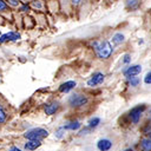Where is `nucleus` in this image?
<instances>
[{
	"label": "nucleus",
	"mask_w": 151,
	"mask_h": 151,
	"mask_svg": "<svg viewBox=\"0 0 151 151\" xmlns=\"http://www.w3.org/2000/svg\"><path fill=\"white\" fill-rule=\"evenodd\" d=\"M80 127V123L79 122H72V123H70V124H67V125H65L63 129L65 130H77V129H79Z\"/></svg>",
	"instance_id": "nucleus-12"
},
{
	"label": "nucleus",
	"mask_w": 151,
	"mask_h": 151,
	"mask_svg": "<svg viewBox=\"0 0 151 151\" xmlns=\"http://www.w3.org/2000/svg\"><path fill=\"white\" fill-rule=\"evenodd\" d=\"M41 145V142L40 140H28L26 144H25V147L27 150H35L37 147H39Z\"/></svg>",
	"instance_id": "nucleus-11"
},
{
	"label": "nucleus",
	"mask_w": 151,
	"mask_h": 151,
	"mask_svg": "<svg viewBox=\"0 0 151 151\" xmlns=\"http://www.w3.org/2000/svg\"><path fill=\"white\" fill-rule=\"evenodd\" d=\"M32 6H33V7H35V8H39V9L42 7V5H41L39 1H35V0H34V1H32Z\"/></svg>",
	"instance_id": "nucleus-17"
},
{
	"label": "nucleus",
	"mask_w": 151,
	"mask_h": 151,
	"mask_svg": "<svg viewBox=\"0 0 151 151\" xmlns=\"http://www.w3.org/2000/svg\"><path fill=\"white\" fill-rule=\"evenodd\" d=\"M130 61V55L129 54H125L124 55V63H129Z\"/></svg>",
	"instance_id": "nucleus-22"
},
{
	"label": "nucleus",
	"mask_w": 151,
	"mask_h": 151,
	"mask_svg": "<svg viewBox=\"0 0 151 151\" xmlns=\"http://www.w3.org/2000/svg\"><path fill=\"white\" fill-rule=\"evenodd\" d=\"M140 72H142V66H140V65H132V66H130L127 70L124 71V74H125L127 78H131V77H133V76H137V74L140 73Z\"/></svg>",
	"instance_id": "nucleus-6"
},
{
	"label": "nucleus",
	"mask_w": 151,
	"mask_h": 151,
	"mask_svg": "<svg viewBox=\"0 0 151 151\" xmlns=\"http://www.w3.org/2000/svg\"><path fill=\"white\" fill-rule=\"evenodd\" d=\"M79 1H80V0H72V2H73V4H78Z\"/></svg>",
	"instance_id": "nucleus-25"
},
{
	"label": "nucleus",
	"mask_w": 151,
	"mask_h": 151,
	"mask_svg": "<svg viewBox=\"0 0 151 151\" xmlns=\"http://www.w3.org/2000/svg\"><path fill=\"white\" fill-rule=\"evenodd\" d=\"M58 109H59V104L58 103H51V104H48V105H46L45 106V112H46V114H53V113H55L57 111H58Z\"/></svg>",
	"instance_id": "nucleus-10"
},
{
	"label": "nucleus",
	"mask_w": 151,
	"mask_h": 151,
	"mask_svg": "<svg viewBox=\"0 0 151 151\" xmlns=\"http://www.w3.org/2000/svg\"><path fill=\"white\" fill-rule=\"evenodd\" d=\"M144 110H145V105L137 106V107H134V109H132V110H131L130 116H131V119H132V122H133V123H138L139 117H140V113H142Z\"/></svg>",
	"instance_id": "nucleus-5"
},
{
	"label": "nucleus",
	"mask_w": 151,
	"mask_h": 151,
	"mask_svg": "<svg viewBox=\"0 0 151 151\" xmlns=\"http://www.w3.org/2000/svg\"><path fill=\"white\" fill-rule=\"evenodd\" d=\"M93 47H94L97 54L99 55V58H101V59H107L112 53V46L107 40L94 41Z\"/></svg>",
	"instance_id": "nucleus-1"
},
{
	"label": "nucleus",
	"mask_w": 151,
	"mask_h": 151,
	"mask_svg": "<svg viewBox=\"0 0 151 151\" xmlns=\"http://www.w3.org/2000/svg\"><path fill=\"white\" fill-rule=\"evenodd\" d=\"M48 134V131L45 130V129H41V127H35V129H32V130H28L24 136L29 139V140H40L41 138L46 137Z\"/></svg>",
	"instance_id": "nucleus-2"
},
{
	"label": "nucleus",
	"mask_w": 151,
	"mask_h": 151,
	"mask_svg": "<svg viewBox=\"0 0 151 151\" xmlns=\"http://www.w3.org/2000/svg\"><path fill=\"white\" fill-rule=\"evenodd\" d=\"M125 151H132V150H131V149H127V150H125Z\"/></svg>",
	"instance_id": "nucleus-26"
},
{
	"label": "nucleus",
	"mask_w": 151,
	"mask_h": 151,
	"mask_svg": "<svg viewBox=\"0 0 151 151\" xmlns=\"http://www.w3.org/2000/svg\"><path fill=\"white\" fill-rule=\"evenodd\" d=\"M144 83L145 84H151V71L146 73V76L144 77Z\"/></svg>",
	"instance_id": "nucleus-15"
},
{
	"label": "nucleus",
	"mask_w": 151,
	"mask_h": 151,
	"mask_svg": "<svg viewBox=\"0 0 151 151\" xmlns=\"http://www.w3.org/2000/svg\"><path fill=\"white\" fill-rule=\"evenodd\" d=\"M6 120V113H5V111L2 110V107L0 106V123H2V122H5Z\"/></svg>",
	"instance_id": "nucleus-16"
},
{
	"label": "nucleus",
	"mask_w": 151,
	"mask_h": 151,
	"mask_svg": "<svg viewBox=\"0 0 151 151\" xmlns=\"http://www.w3.org/2000/svg\"><path fill=\"white\" fill-rule=\"evenodd\" d=\"M8 2H9L12 6H18V0H8Z\"/></svg>",
	"instance_id": "nucleus-21"
},
{
	"label": "nucleus",
	"mask_w": 151,
	"mask_h": 151,
	"mask_svg": "<svg viewBox=\"0 0 151 151\" xmlns=\"http://www.w3.org/2000/svg\"><path fill=\"white\" fill-rule=\"evenodd\" d=\"M97 146H98V149L100 151H109L111 149V146H112V143L109 139H100L98 142Z\"/></svg>",
	"instance_id": "nucleus-8"
},
{
	"label": "nucleus",
	"mask_w": 151,
	"mask_h": 151,
	"mask_svg": "<svg viewBox=\"0 0 151 151\" xmlns=\"http://www.w3.org/2000/svg\"><path fill=\"white\" fill-rule=\"evenodd\" d=\"M76 85H77V84H76V81H73V80L66 81V83H64V84H61V85L59 86V91H60V92H68V91L72 90Z\"/></svg>",
	"instance_id": "nucleus-9"
},
{
	"label": "nucleus",
	"mask_w": 151,
	"mask_h": 151,
	"mask_svg": "<svg viewBox=\"0 0 151 151\" xmlns=\"http://www.w3.org/2000/svg\"><path fill=\"white\" fill-rule=\"evenodd\" d=\"M133 4H138V1L137 0H129V2H127V6H130L131 8H133Z\"/></svg>",
	"instance_id": "nucleus-20"
},
{
	"label": "nucleus",
	"mask_w": 151,
	"mask_h": 151,
	"mask_svg": "<svg viewBox=\"0 0 151 151\" xmlns=\"http://www.w3.org/2000/svg\"><path fill=\"white\" fill-rule=\"evenodd\" d=\"M112 41H113V44H120L124 41V35L122 33H116L112 38Z\"/></svg>",
	"instance_id": "nucleus-13"
},
{
	"label": "nucleus",
	"mask_w": 151,
	"mask_h": 151,
	"mask_svg": "<svg viewBox=\"0 0 151 151\" xmlns=\"http://www.w3.org/2000/svg\"><path fill=\"white\" fill-rule=\"evenodd\" d=\"M68 103L71 106L73 107H78V106H83L87 103V97L84 94H72L68 99Z\"/></svg>",
	"instance_id": "nucleus-3"
},
{
	"label": "nucleus",
	"mask_w": 151,
	"mask_h": 151,
	"mask_svg": "<svg viewBox=\"0 0 151 151\" xmlns=\"http://www.w3.org/2000/svg\"><path fill=\"white\" fill-rule=\"evenodd\" d=\"M104 78H105V76H104L103 73L97 72V73H94V74L87 80V85L91 86V87L97 86V85H100V84L104 81Z\"/></svg>",
	"instance_id": "nucleus-4"
},
{
	"label": "nucleus",
	"mask_w": 151,
	"mask_h": 151,
	"mask_svg": "<svg viewBox=\"0 0 151 151\" xmlns=\"http://www.w3.org/2000/svg\"><path fill=\"white\" fill-rule=\"evenodd\" d=\"M9 151H21V150H20V149H18L17 146H12V147L9 149Z\"/></svg>",
	"instance_id": "nucleus-23"
},
{
	"label": "nucleus",
	"mask_w": 151,
	"mask_h": 151,
	"mask_svg": "<svg viewBox=\"0 0 151 151\" xmlns=\"http://www.w3.org/2000/svg\"><path fill=\"white\" fill-rule=\"evenodd\" d=\"M6 8H7V5L5 4V1L0 0V11H5Z\"/></svg>",
	"instance_id": "nucleus-19"
},
{
	"label": "nucleus",
	"mask_w": 151,
	"mask_h": 151,
	"mask_svg": "<svg viewBox=\"0 0 151 151\" xmlns=\"http://www.w3.org/2000/svg\"><path fill=\"white\" fill-rule=\"evenodd\" d=\"M130 84H131L132 86H136V85L138 84V79L134 78V77H131V78H130Z\"/></svg>",
	"instance_id": "nucleus-18"
},
{
	"label": "nucleus",
	"mask_w": 151,
	"mask_h": 151,
	"mask_svg": "<svg viewBox=\"0 0 151 151\" xmlns=\"http://www.w3.org/2000/svg\"><path fill=\"white\" fill-rule=\"evenodd\" d=\"M18 39H20V34L14 33V32H8V33H5L0 37V42L12 41V40H18Z\"/></svg>",
	"instance_id": "nucleus-7"
},
{
	"label": "nucleus",
	"mask_w": 151,
	"mask_h": 151,
	"mask_svg": "<svg viewBox=\"0 0 151 151\" xmlns=\"http://www.w3.org/2000/svg\"><path fill=\"white\" fill-rule=\"evenodd\" d=\"M99 122H100V119H99L98 117H96V118H93V119H91V120L88 122V126H90V127H96V126L99 124Z\"/></svg>",
	"instance_id": "nucleus-14"
},
{
	"label": "nucleus",
	"mask_w": 151,
	"mask_h": 151,
	"mask_svg": "<svg viewBox=\"0 0 151 151\" xmlns=\"http://www.w3.org/2000/svg\"><path fill=\"white\" fill-rule=\"evenodd\" d=\"M28 11V6H24V7H21V11Z\"/></svg>",
	"instance_id": "nucleus-24"
}]
</instances>
